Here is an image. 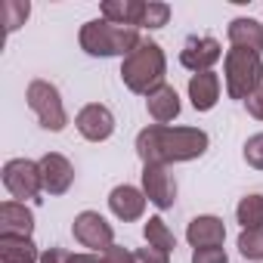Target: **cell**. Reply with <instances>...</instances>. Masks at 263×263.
I'll return each mask as SVG.
<instances>
[{
    "mask_svg": "<svg viewBox=\"0 0 263 263\" xmlns=\"http://www.w3.org/2000/svg\"><path fill=\"white\" fill-rule=\"evenodd\" d=\"M143 192L158 211H167L177 201V180H174V174L167 167L143 164Z\"/></svg>",
    "mask_w": 263,
    "mask_h": 263,
    "instance_id": "cell-9",
    "label": "cell"
},
{
    "mask_svg": "<svg viewBox=\"0 0 263 263\" xmlns=\"http://www.w3.org/2000/svg\"><path fill=\"white\" fill-rule=\"evenodd\" d=\"M34 232V214L28 204L10 198L0 204V235H28Z\"/></svg>",
    "mask_w": 263,
    "mask_h": 263,
    "instance_id": "cell-14",
    "label": "cell"
},
{
    "mask_svg": "<svg viewBox=\"0 0 263 263\" xmlns=\"http://www.w3.org/2000/svg\"><path fill=\"white\" fill-rule=\"evenodd\" d=\"M164 74H167V59H164V50L155 44V41H140V47L124 56L121 62V81L130 93L137 96H149L155 93L161 84H164Z\"/></svg>",
    "mask_w": 263,
    "mask_h": 263,
    "instance_id": "cell-2",
    "label": "cell"
},
{
    "mask_svg": "<svg viewBox=\"0 0 263 263\" xmlns=\"http://www.w3.org/2000/svg\"><path fill=\"white\" fill-rule=\"evenodd\" d=\"M0 260L4 263H41V254L28 235H0Z\"/></svg>",
    "mask_w": 263,
    "mask_h": 263,
    "instance_id": "cell-19",
    "label": "cell"
},
{
    "mask_svg": "<svg viewBox=\"0 0 263 263\" xmlns=\"http://www.w3.org/2000/svg\"><path fill=\"white\" fill-rule=\"evenodd\" d=\"M102 260H105V263H137V257L130 254L124 245H111V248H105V251H102Z\"/></svg>",
    "mask_w": 263,
    "mask_h": 263,
    "instance_id": "cell-28",
    "label": "cell"
},
{
    "mask_svg": "<svg viewBox=\"0 0 263 263\" xmlns=\"http://www.w3.org/2000/svg\"><path fill=\"white\" fill-rule=\"evenodd\" d=\"M74 127H78V134L87 140V143H105L111 134H115V115L108 105L102 102H90L78 111L74 118Z\"/></svg>",
    "mask_w": 263,
    "mask_h": 263,
    "instance_id": "cell-8",
    "label": "cell"
},
{
    "mask_svg": "<svg viewBox=\"0 0 263 263\" xmlns=\"http://www.w3.org/2000/svg\"><path fill=\"white\" fill-rule=\"evenodd\" d=\"M28 13H31V4L25 0H7L4 4V16H7V31H16L19 25H25V19H28Z\"/></svg>",
    "mask_w": 263,
    "mask_h": 263,
    "instance_id": "cell-24",
    "label": "cell"
},
{
    "mask_svg": "<svg viewBox=\"0 0 263 263\" xmlns=\"http://www.w3.org/2000/svg\"><path fill=\"white\" fill-rule=\"evenodd\" d=\"M189 99L195 111H211L220 99V74L214 71H201L189 78Z\"/></svg>",
    "mask_w": 263,
    "mask_h": 263,
    "instance_id": "cell-16",
    "label": "cell"
},
{
    "mask_svg": "<svg viewBox=\"0 0 263 263\" xmlns=\"http://www.w3.org/2000/svg\"><path fill=\"white\" fill-rule=\"evenodd\" d=\"M186 241L192 248H223L226 241V226L214 214H201L186 226Z\"/></svg>",
    "mask_w": 263,
    "mask_h": 263,
    "instance_id": "cell-13",
    "label": "cell"
},
{
    "mask_svg": "<svg viewBox=\"0 0 263 263\" xmlns=\"http://www.w3.org/2000/svg\"><path fill=\"white\" fill-rule=\"evenodd\" d=\"M4 186L7 192L16 198V201H28V198H37L44 192V177H41V164L37 161H28V158H10L4 164Z\"/></svg>",
    "mask_w": 263,
    "mask_h": 263,
    "instance_id": "cell-6",
    "label": "cell"
},
{
    "mask_svg": "<svg viewBox=\"0 0 263 263\" xmlns=\"http://www.w3.org/2000/svg\"><path fill=\"white\" fill-rule=\"evenodd\" d=\"M25 102L28 108L37 115L41 127L50 130V134H59V130H65L68 124V115H65V105H62V96L56 90V84L44 81V78H34L25 90Z\"/></svg>",
    "mask_w": 263,
    "mask_h": 263,
    "instance_id": "cell-5",
    "label": "cell"
},
{
    "mask_svg": "<svg viewBox=\"0 0 263 263\" xmlns=\"http://www.w3.org/2000/svg\"><path fill=\"white\" fill-rule=\"evenodd\" d=\"M37 164H41V177H44V192H50V195H65V192L71 189V183H74V167H71V161H68L65 155L47 152Z\"/></svg>",
    "mask_w": 263,
    "mask_h": 263,
    "instance_id": "cell-11",
    "label": "cell"
},
{
    "mask_svg": "<svg viewBox=\"0 0 263 263\" xmlns=\"http://www.w3.org/2000/svg\"><path fill=\"white\" fill-rule=\"evenodd\" d=\"M105 22L115 25H127V28H140L143 16H146V0H105L99 7Z\"/></svg>",
    "mask_w": 263,
    "mask_h": 263,
    "instance_id": "cell-15",
    "label": "cell"
},
{
    "mask_svg": "<svg viewBox=\"0 0 263 263\" xmlns=\"http://www.w3.org/2000/svg\"><path fill=\"white\" fill-rule=\"evenodd\" d=\"M134 257H137V263H171V254H167V251H158V248H152V245L140 248Z\"/></svg>",
    "mask_w": 263,
    "mask_h": 263,
    "instance_id": "cell-27",
    "label": "cell"
},
{
    "mask_svg": "<svg viewBox=\"0 0 263 263\" xmlns=\"http://www.w3.org/2000/svg\"><path fill=\"white\" fill-rule=\"evenodd\" d=\"M235 217L241 229H263V195H245L235 208Z\"/></svg>",
    "mask_w": 263,
    "mask_h": 263,
    "instance_id": "cell-21",
    "label": "cell"
},
{
    "mask_svg": "<svg viewBox=\"0 0 263 263\" xmlns=\"http://www.w3.org/2000/svg\"><path fill=\"white\" fill-rule=\"evenodd\" d=\"M245 105H248V115H251V118L263 121V87H260V90H257V93H254Z\"/></svg>",
    "mask_w": 263,
    "mask_h": 263,
    "instance_id": "cell-30",
    "label": "cell"
},
{
    "mask_svg": "<svg viewBox=\"0 0 263 263\" xmlns=\"http://www.w3.org/2000/svg\"><path fill=\"white\" fill-rule=\"evenodd\" d=\"M223 78H226V93L229 99L248 102L260 87H263V59L251 50H226L223 56Z\"/></svg>",
    "mask_w": 263,
    "mask_h": 263,
    "instance_id": "cell-4",
    "label": "cell"
},
{
    "mask_svg": "<svg viewBox=\"0 0 263 263\" xmlns=\"http://www.w3.org/2000/svg\"><path fill=\"white\" fill-rule=\"evenodd\" d=\"M140 28H127V25H115V22H105V19H90L81 25V34H78V44L84 53L90 56H130L137 47H140Z\"/></svg>",
    "mask_w": 263,
    "mask_h": 263,
    "instance_id": "cell-3",
    "label": "cell"
},
{
    "mask_svg": "<svg viewBox=\"0 0 263 263\" xmlns=\"http://www.w3.org/2000/svg\"><path fill=\"white\" fill-rule=\"evenodd\" d=\"M245 161H248V167H254V171H263V134H254V137H248V143H245Z\"/></svg>",
    "mask_w": 263,
    "mask_h": 263,
    "instance_id": "cell-25",
    "label": "cell"
},
{
    "mask_svg": "<svg viewBox=\"0 0 263 263\" xmlns=\"http://www.w3.org/2000/svg\"><path fill=\"white\" fill-rule=\"evenodd\" d=\"M192 263H229L223 248H192Z\"/></svg>",
    "mask_w": 263,
    "mask_h": 263,
    "instance_id": "cell-26",
    "label": "cell"
},
{
    "mask_svg": "<svg viewBox=\"0 0 263 263\" xmlns=\"http://www.w3.org/2000/svg\"><path fill=\"white\" fill-rule=\"evenodd\" d=\"M220 59H223V47H220L217 37H189V41L183 44V50H180L183 68H189V71H195V74L211 71L214 62H220Z\"/></svg>",
    "mask_w": 263,
    "mask_h": 263,
    "instance_id": "cell-10",
    "label": "cell"
},
{
    "mask_svg": "<svg viewBox=\"0 0 263 263\" xmlns=\"http://www.w3.org/2000/svg\"><path fill=\"white\" fill-rule=\"evenodd\" d=\"M211 146V137L201 127H171V124H149L137 134V155L143 164H180L201 158Z\"/></svg>",
    "mask_w": 263,
    "mask_h": 263,
    "instance_id": "cell-1",
    "label": "cell"
},
{
    "mask_svg": "<svg viewBox=\"0 0 263 263\" xmlns=\"http://www.w3.org/2000/svg\"><path fill=\"white\" fill-rule=\"evenodd\" d=\"M41 263H74V254L65 248H47L41 254Z\"/></svg>",
    "mask_w": 263,
    "mask_h": 263,
    "instance_id": "cell-29",
    "label": "cell"
},
{
    "mask_svg": "<svg viewBox=\"0 0 263 263\" xmlns=\"http://www.w3.org/2000/svg\"><path fill=\"white\" fill-rule=\"evenodd\" d=\"M238 251L245 260L260 263L263 260V229H241L238 232Z\"/></svg>",
    "mask_w": 263,
    "mask_h": 263,
    "instance_id": "cell-22",
    "label": "cell"
},
{
    "mask_svg": "<svg viewBox=\"0 0 263 263\" xmlns=\"http://www.w3.org/2000/svg\"><path fill=\"white\" fill-rule=\"evenodd\" d=\"M229 44L238 50H251V53H263V25L251 16H238L229 22Z\"/></svg>",
    "mask_w": 263,
    "mask_h": 263,
    "instance_id": "cell-18",
    "label": "cell"
},
{
    "mask_svg": "<svg viewBox=\"0 0 263 263\" xmlns=\"http://www.w3.org/2000/svg\"><path fill=\"white\" fill-rule=\"evenodd\" d=\"M143 235H146V245H152V248H158V251H174L177 248V238H174V232H171V226L161 220V217H149L146 220V226H143Z\"/></svg>",
    "mask_w": 263,
    "mask_h": 263,
    "instance_id": "cell-20",
    "label": "cell"
},
{
    "mask_svg": "<svg viewBox=\"0 0 263 263\" xmlns=\"http://www.w3.org/2000/svg\"><path fill=\"white\" fill-rule=\"evenodd\" d=\"M71 232L90 251H105V248L115 245V229L99 211H81L74 217V223H71Z\"/></svg>",
    "mask_w": 263,
    "mask_h": 263,
    "instance_id": "cell-7",
    "label": "cell"
},
{
    "mask_svg": "<svg viewBox=\"0 0 263 263\" xmlns=\"http://www.w3.org/2000/svg\"><path fill=\"white\" fill-rule=\"evenodd\" d=\"M167 19H171V7H167V4H158V0H149V4H146V16H143V25H140V28L155 31V28H164Z\"/></svg>",
    "mask_w": 263,
    "mask_h": 263,
    "instance_id": "cell-23",
    "label": "cell"
},
{
    "mask_svg": "<svg viewBox=\"0 0 263 263\" xmlns=\"http://www.w3.org/2000/svg\"><path fill=\"white\" fill-rule=\"evenodd\" d=\"M74 263H105L99 254H74Z\"/></svg>",
    "mask_w": 263,
    "mask_h": 263,
    "instance_id": "cell-31",
    "label": "cell"
},
{
    "mask_svg": "<svg viewBox=\"0 0 263 263\" xmlns=\"http://www.w3.org/2000/svg\"><path fill=\"white\" fill-rule=\"evenodd\" d=\"M146 108H149V118L155 124H171L177 115H180V93L171 87V84H161L155 93L146 96Z\"/></svg>",
    "mask_w": 263,
    "mask_h": 263,
    "instance_id": "cell-17",
    "label": "cell"
},
{
    "mask_svg": "<svg viewBox=\"0 0 263 263\" xmlns=\"http://www.w3.org/2000/svg\"><path fill=\"white\" fill-rule=\"evenodd\" d=\"M146 201H149L146 192L137 189V186H130V183H121V186H115V189L108 192V208H111V214H115L118 220H124V223L140 220L143 211H146Z\"/></svg>",
    "mask_w": 263,
    "mask_h": 263,
    "instance_id": "cell-12",
    "label": "cell"
}]
</instances>
